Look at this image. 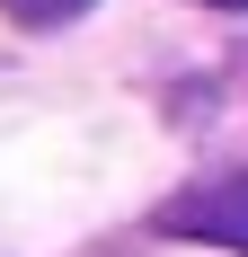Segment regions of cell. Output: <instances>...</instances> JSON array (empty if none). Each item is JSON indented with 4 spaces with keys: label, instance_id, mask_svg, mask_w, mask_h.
Instances as JSON below:
<instances>
[{
    "label": "cell",
    "instance_id": "7a4b0ae2",
    "mask_svg": "<svg viewBox=\"0 0 248 257\" xmlns=\"http://www.w3.org/2000/svg\"><path fill=\"white\" fill-rule=\"evenodd\" d=\"M0 9H9L18 27H62V18H80L89 0H0Z\"/></svg>",
    "mask_w": 248,
    "mask_h": 257
},
{
    "label": "cell",
    "instance_id": "3957f363",
    "mask_svg": "<svg viewBox=\"0 0 248 257\" xmlns=\"http://www.w3.org/2000/svg\"><path fill=\"white\" fill-rule=\"evenodd\" d=\"M204 9H248V0H204Z\"/></svg>",
    "mask_w": 248,
    "mask_h": 257
},
{
    "label": "cell",
    "instance_id": "6da1fadb",
    "mask_svg": "<svg viewBox=\"0 0 248 257\" xmlns=\"http://www.w3.org/2000/svg\"><path fill=\"white\" fill-rule=\"evenodd\" d=\"M160 231L169 239H213V248H248V178H213V186L169 195Z\"/></svg>",
    "mask_w": 248,
    "mask_h": 257
}]
</instances>
